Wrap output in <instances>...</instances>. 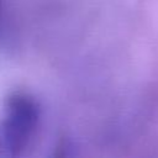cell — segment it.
Wrapping results in <instances>:
<instances>
[{"instance_id": "obj_2", "label": "cell", "mask_w": 158, "mask_h": 158, "mask_svg": "<svg viewBox=\"0 0 158 158\" xmlns=\"http://www.w3.org/2000/svg\"><path fill=\"white\" fill-rule=\"evenodd\" d=\"M0 7H1V0H0Z\"/></svg>"}, {"instance_id": "obj_1", "label": "cell", "mask_w": 158, "mask_h": 158, "mask_svg": "<svg viewBox=\"0 0 158 158\" xmlns=\"http://www.w3.org/2000/svg\"><path fill=\"white\" fill-rule=\"evenodd\" d=\"M4 141L7 149L17 154L23 151L33 137L38 120V105L35 99L22 91L10 94L5 102Z\"/></svg>"}]
</instances>
